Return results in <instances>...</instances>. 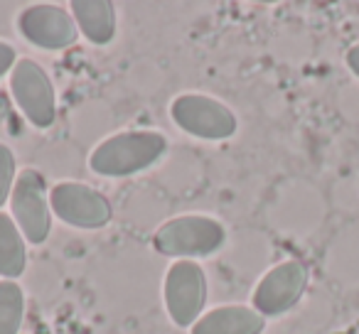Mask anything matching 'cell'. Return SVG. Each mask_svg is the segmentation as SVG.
<instances>
[{
	"instance_id": "1",
	"label": "cell",
	"mask_w": 359,
	"mask_h": 334,
	"mask_svg": "<svg viewBox=\"0 0 359 334\" xmlns=\"http://www.w3.org/2000/svg\"><path fill=\"white\" fill-rule=\"evenodd\" d=\"M168 153V138L155 130H126L96 145L89 167L101 177H128L153 167Z\"/></svg>"
},
{
	"instance_id": "2",
	"label": "cell",
	"mask_w": 359,
	"mask_h": 334,
	"mask_svg": "<svg viewBox=\"0 0 359 334\" xmlns=\"http://www.w3.org/2000/svg\"><path fill=\"white\" fill-rule=\"evenodd\" d=\"M226 241V229L222 221L202 214H187L170 219L153 236L158 253L170 258L195 260L217 253Z\"/></svg>"
},
{
	"instance_id": "3",
	"label": "cell",
	"mask_w": 359,
	"mask_h": 334,
	"mask_svg": "<svg viewBox=\"0 0 359 334\" xmlns=\"http://www.w3.org/2000/svg\"><path fill=\"white\" fill-rule=\"evenodd\" d=\"M170 116L180 130L202 140H226L239 128L234 111L205 94L177 96L170 104Z\"/></svg>"
},
{
	"instance_id": "4",
	"label": "cell",
	"mask_w": 359,
	"mask_h": 334,
	"mask_svg": "<svg viewBox=\"0 0 359 334\" xmlns=\"http://www.w3.org/2000/svg\"><path fill=\"white\" fill-rule=\"evenodd\" d=\"M165 307L177 327H192L207 302V275L195 260H175L165 273Z\"/></svg>"
},
{
	"instance_id": "5",
	"label": "cell",
	"mask_w": 359,
	"mask_h": 334,
	"mask_svg": "<svg viewBox=\"0 0 359 334\" xmlns=\"http://www.w3.org/2000/svg\"><path fill=\"white\" fill-rule=\"evenodd\" d=\"M13 216L18 229L30 244H45L52 231V204L47 195L45 177L37 170L27 167L18 175L11 195Z\"/></svg>"
},
{
	"instance_id": "6",
	"label": "cell",
	"mask_w": 359,
	"mask_h": 334,
	"mask_svg": "<svg viewBox=\"0 0 359 334\" xmlns=\"http://www.w3.org/2000/svg\"><path fill=\"white\" fill-rule=\"evenodd\" d=\"M11 91L15 104L35 128H50L57 118V96L52 79L37 62L18 60L11 71Z\"/></svg>"
},
{
	"instance_id": "7",
	"label": "cell",
	"mask_w": 359,
	"mask_h": 334,
	"mask_svg": "<svg viewBox=\"0 0 359 334\" xmlns=\"http://www.w3.org/2000/svg\"><path fill=\"white\" fill-rule=\"evenodd\" d=\"M308 265L303 260H283L273 265L254 290V309L264 317H280L300 302L308 288Z\"/></svg>"
},
{
	"instance_id": "8",
	"label": "cell",
	"mask_w": 359,
	"mask_h": 334,
	"mask_svg": "<svg viewBox=\"0 0 359 334\" xmlns=\"http://www.w3.org/2000/svg\"><path fill=\"white\" fill-rule=\"evenodd\" d=\"M52 214L74 229H101L111 221V202L84 182H60L50 192Z\"/></svg>"
},
{
	"instance_id": "9",
	"label": "cell",
	"mask_w": 359,
	"mask_h": 334,
	"mask_svg": "<svg viewBox=\"0 0 359 334\" xmlns=\"http://www.w3.org/2000/svg\"><path fill=\"white\" fill-rule=\"evenodd\" d=\"M18 30L30 45L42 50H65L74 45L79 37V27L72 13L52 3H37L25 8L18 18Z\"/></svg>"
},
{
	"instance_id": "10",
	"label": "cell",
	"mask_w": 359,
	"mask_h": 334,
	"mask_svg": "<svg viewBox=\"0 0 359 334\" xmlns=\"http://www.w3.org/2000/svg\"><path fill=\"white\" fill-rule=\"evenodd\" d=\"M266 317L246 305H222L202 314L192 327V334H261Z\"/></svg>"
},
{
	"instance_id": "11",
	"label": "cell",
	"mask_w": 359,
	"mask_h": 334,
	"mask_svg": "<svg viewBox=\"0 0 359 334\" xmlns=\"http://www.w3.org/2000/svg\"><path fill=\"white\" fill-rule=\"evenodd\" d=\"M72 18L79 35L94 45H109L116 37V8L109 0H74Z\"/></svg>"
},
{
	"instance_id": "12",
	"label": "cell",
	"mask_w": 359,
	"mask_h": 334,
	"mask_svg": "<svg viewBox=\"0 0 359 334\" xmlns=\"http://www.w3.org/2000/svg\"><path fill=\"white\" fill-rule=\"evenodd\" d=\"M25 236L18 229L13 216L0 211V275L6 280H15L25 273Z\"/></svg>"
},
{
	"instance_id": "13",
	"label": "cell",
	"mask_w": 359,
	"mask_h": 334,
	"mask_svg": "<svg viewBox=\"0 0 359 334\" xmlns=\"http://www.w3.org/2000/svg\"><path fill=\"white\" fill-rule=\"evenodd\" d=\"M25 317V295L15 280L0 283V334H20Z\"/></svg>"
},
{
	"instance_id": "14",
	"label": "cell",
	"mask_w": 359,
	"mask_h": 334,
	"mask_svg": "<svg viewBox=\"0 0 359 334\" xmlns=\"http://www.w3.org/2000/svg\"><path fill=\"white\" fill-rule=\"evenodd\" d=\"M15 187V155L8 145L0 143V209L11 200Z\"/></svg>"
},
{
	"instance_id": "15",
	"label": "cell",
	"mask_w": 359,
	"mask_h": 334,
	"mask_svg": "<svg viewBox=\"0 0 359 334\" xmlns=\"http://www.w3.org/2000/svg\"><path fill=\"white\" fill-rule=\"evenodd\" d=\"M15 64H18L15 62V47L0 40V79H3L8 71H13V67Z\"/></svg>"
},
{
	"instance_id": "16",
	"label": "cell",
	"mask_w": 359,
	"mask_h": 334,
	"mask_svg": "<svg viewBox=\"0 0 359 334\" xmlns=\"http://www.w3.org/2000/svg\"><path fill=\"white\" fill-rule=\"evenodd\" d=\"M344 62H347V67L352 69V74L359 79V42L357 45H352L347 50V57H344Z\"/></svg>"
}]
</instances>
